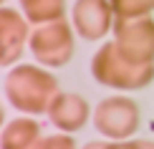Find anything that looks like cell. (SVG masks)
Returning a JSON list of instances; mask_svg holds the SVG:
<instances>
[{"label": "cell", "mask_w": 154, "mask_h": 149, "mask_svg": "<svg viewBox=\"0 0 154 149\" xmlns=\"http://www.w3.org/2000/svg\"><path fill=\"white\" fill-rule=\"evenodd\" d=\"M3 3H5V0H3Z\"/></svg>", "instance_id": "cell-13"}, {"label": "cell", "mask_w": 154, "mask_h": 149, "mask_svg": "<svg viewBox=\"0 0 154 149\" xmlns=\"http://www.w3.org/2000/svg\"><path fill=\"white\" fill-rule=\"evenodd\" d=\"M46 116L51 119V124L58 129V132L76 134V132H81V129L88 124V119L94 116V111H91L88 101L83 99L81 94H76V91H58L53 96V101H51Z\"/></svg>", "instance_id": "cell-8"}, {"label": "cell", "mask_w": 154, "mask_h": 149, "mask_svg": "<svg viewBox=\"0 0 154 149\" xmlns=\"http://www.w3.org/2000/svg\"><path fill=\"white\" fill-rule=\"evenodd\" d=\"M30 23L23 10L18 8H0V63L10 68L20 61L30 43Z\"/></svg>", "instance_id": "cell-7"}, {"label": "cell", "mask_w": 154, "mask_h": 149, "mask_svg": "<svg viewBox=\"0 0 154 149\" xmlns=\"http://www.w3.org/2000/svg\"><path fill=\"white\" fill-rule=\"evenodd\" d=\"M116 13L111 8V0H76L71 8V23L76 36L83 41H101L114 30Z\"/></svg>", "instance_id": "cell-6"}, {"label": "cell", "mask_w": 154, "mask_h": 149, "mask_svg": "<svg viewBox=\"0 0 154 149\" xmlns=\"http://www.w3.org/2000/svg\"><path fill=\"white\" fill-rule=\"evenodd\" d=\"M94 129L109 141H129L142 126V109L131 96L114 94L96 104Z\"/></svg>", "instance_id": "cell-3"}, {"label": "cell", "mask_w": 154, "mask_h": 149, "mask_svg": "<svg viewBox=\"0 0 154 149\" xmlns=\"http://www.w3.org/2000/svg\"><path fill=\"white\" fill-rule=\"evenodd\" d=\"M35 147H41V149H53V147L73 149L76 147V139H73V134H68V132H58V134H53V137H41Z\"/></svg>", "instance_id": "cell-12"}, {"label": "cell", "mask_w": 154, "mask_h": 149, "mask_svg": "<svg viewBox=\"0 0 154 149\" xmlns=\"http://www.w3.org/2000/svg\"><path fill=\"white\" fill-rule=\"evenodd\" d=\"M114 43L134 63H154V18H119L114 20Z\"/></svg>", "instance_id": "cell-5"}, {"label": "cell", "mask_w": 154, "mask_h": 149, "mask_svg": "<svg viewBox=\"0 0 154 149\" xmlns=\"http://www.w3.org/2000/svg\"><path fill=\"white\" fill-rule=\"evenodd\" d=\"M91 76L101 86L116 91H142L154 81V63H134L111 41L101 43L91 58Z\"/></svg>", "instance_id": "cell-2"}, {"label": "cell", "mask_w": 154, "mask_h": 149, "mask_svg": "<svg viewBox=\"0 0 154 149\" xmlns=\"http://www.w3.org/2000/svg\"><path fill=\"white\" fill-rule=\"evenodd\" d=\"M8 104L20 114H46L53 96L58 94V79L41 63H15L3 81Z\"/></svg>", "instance_id": "cell-1"}, {"label": "cell", "mask_w": 154, "mask_h": 149, "mask_svg": "<svg viewBox=\"0 0 154 149\" xmlns=\"http://www.w3.org/2000/svg\"><path fill=\"white\" fill-rule=\"evenodd\" d=\"M20 10L25 13L33 25L51 23V20H61L66 15V0H18Z\"/></svg>", "instance_id": "cell-10"}, {"label": "cell", "mask_w": 154, "mask_h": 149, "mask_svg": "<svg viewBox=\"0 0 154 149\" xmlns=\"http://www.w3.org/2000/svg\"><path fill=\"white\" fill-rule=\"evenodd\" d=\"M111 8L119 18H142L154 13V0H111Z\"/></svg>", "instance_id": "cell-11"}, {"label": "cell", "mask_w": 154, "mask_h": 149, "mask_svg": "<svg viewBox=\"0 0 154 149\" xmlns=\"http://www.w3.org/2000/svg\"><path fill=\"white\" fill-rule=\"evenodd\" d=\"M43 137V126L33 114H23L18 119H10L3 129V147L5 149H28L35 147Z\"/></svg>", "instance_id": "cell-9"}, {"label": "cell", "mask_w": 154, "mask_h": 149, "mask_svg": "<svg viewBox=\"0 0 154 149\" xmlns=\"http://www.w3.org/2000/svg\"><path fill=\"white\" fill-rule=\"evenodd\" d=\"M73 36H76V28L66 18L41 23V25H33L28 48L33 53L35 63H41L46 68H63L66 63H71L73 51H76Z\"/></svg>", "instance_id": "cell-4"}]
</instances>
